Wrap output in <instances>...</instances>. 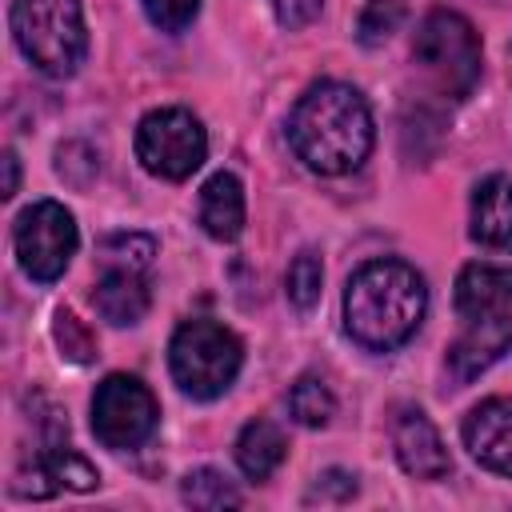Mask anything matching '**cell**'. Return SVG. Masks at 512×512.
<instances>
[{
  "mask_svg": "<svg viewBox=\"0 0 512 512\" xmlns=\"http://www.w3.org/2000/svg\"><path fill=\"white\" fill-rule=\"evenodd\" d=\"M12 36L44 76H72L88 52L80 0H12Z\"/></svg>",
  "mask_w": 512,
  "mask_h": 512,
  "instance_id": "obj_3",
  "label": "cell"
},
{
  "mask_svg": "<svg viewBox=\"0 0 512 512\" xmlns=\"http://www.w3.org/2000/svg\"><path fill=\"white\" fill-rule=\"evenodd\" d=\"M424 276L404 260H368L344 288V328L368 352L400 348L424 320Z\"/></svg>",
  "mask_w": 512,
  "mask_h": 512,
  "instance_id": "obj_2",
  "label": "cell"
},
{
  "mask_svg": "<svg viewBox=\"0 0 512 512\" xmlns=\"http://www.w3.org/2000/svg\"><path fill=\"white\" fill-rule=\"evenodd\" d=\"M52 336H56V348L64 360L72 364H88L96 356V336L84 328V320L72 312V308H56L52 316Z\"/></svg>",
  "mask_w": 512,
  "mask_h": 512,
  "instance_id": "obj_23",
  "label": "cell"
},
{
  "mask_svg": "<svg viewBox=\"0 0 512 512\" xmlns=\"http://www.w3.org/2000/svg\"><path fill=\"white\" fill-rule=\"evenodd\" d=\"M288 412L304 428H324L336 416V396L320 376H300L288 392Z\"/></svg>",
  "mask_w": 512,
  "mask_h": 512,
  "instance_id": "obj_18",
  "label": "cell"
},
{
  "mask_svg": "<svg viewBox=\"0 0 512 512\" xmlns=\"http://www.w3.org/2000/svg\"><path fill=\"white\" fill-rule=\"evenodd\" d=\"M20 188V160L12 148H4V196H16Z\"/></svg>",
  "mask_w": 512,
  "mask_h": 512,
  "instance_id": "obj_28",
  "label": "cell"
},
{
  "mask_svg": "<svg viewBox=\"0 0 512 512\" xmlns=\"http://www.w3.org/2000/svg\"><path fill=\"white\" fill-rule=\"evenodd\" d=\"M460 436L476 464H484L488 472L512 476V396H492L476 404L464 416Z\"/></svg>",
  "mask_w": 512,
  "mask_h": 512,
  "instance_id": "obj_10",
  "label": "cell"
},
{
  "mask_svg": "<svg viewBox=\"0 0 512 512\" xmlns=\"http://www.w3.org/2000/svg\"><path fill=\"white\" fill-rule=\"evenodd\" d=\"M56 172L64 176V184L88 188L96 180V172H100V160L84 140H68V144L56 148Z\"/></svg>",
  "mask_w": 512,
  "mask_h": 512,
  "instance_id": "obj_24",
  "label": "cell"
},
{
  "mask_svg": "<svg viewBox=\"0 0 512 512\" xmlns=\"http://www.w3.org/2000/svg\"><path fill=\"white\" fill-rule=\"evenodd\" d=\"M456 316H492L512 308V268L504 264H468L456 276Z\"/></svg>",
  "mask_w": 512,
  "mask_h": 512,
  "instance_id": "obj_13",
  "label": "cell"
},
{
  "mask_svg": "<svg viewBox=\"0 0 512 512\" xmlns=\"http://www.w3.org/2000/svg\"><path fill=\"white\" fill-rule=\"evenodd\" d=\"M200 228L228 244L244 232V184L232 172H212L200 188Z\"/></svg>",
  "mask_w": 512,
  "mask_h": 512,
  "instance_id": "obj_16",
  "label": "cell"
},
{
  "mask_svg": "<svg viewBox=\"0 0 512 512\" xmlns=\"http://www.w3.org/2000/svg\"><path fill=\"white\" fill-rule=\"evenodd\" d=\"M412 56L424 64V72L452 100H464L480 80V36L452 8H432L420 20L416 40H412Z\"/></svg>",
  "mask_w": 512,
  "mask_h": 512,
  "instance_id": "obj_5",
  "label": "cell"
},
{
  "mask_svg": "<svg viewBox=\"0 0 512 512\" xmlns=\"http://www.w3.org/2000/svg\"><path fill=\"white\" fill-rule=\"evenodd\" d=\"M156 420H160V408H156V396L136 380V376H124V372H112L96 384V396H92V432L104 448H140L152 432H156Z\"/></svg>",
  "mask_w": 512,
  "mask_h": 512,
  "instance_id": "obj_8",
  "label": "cell"
},
{
  "mask_svg": "<svg viewBox=\"0 0 512 512\" xmlns=\"http://www.w3.org/2000/svg\"><path fill=\"white\" fill-rule=\"evenodd\" d=\"M372 112L352 84L320 80L312 84L292 116H288V144L304 168L320 176H344L360 168L372 152Z\"/></svg>",
  "mask_w": 512,
  "mask_h": 512,
  "instance_id": "obj_1",
  "label": "cell"
},
{
  "mask_svg": "<svg viewBox=\"0 0 512 512\" xmlns=\"http://www.w3.org/2000/svg\"><path fill=\"white\" fill-rule=\"evenodd\" d=\"M512 348V308L460 320V336L448 344V372L456 384L476 380Z\"/></svg>",
  "mask_w": 512,
  "mask_h": 512,
  "instance_id": "obj_9",
  "label": "cell"
},
{
  "mask_svg": "<svg viewBox=\"0 0 512 512\" xmlns=\"http://www.w3.org/2000/svg\"><path fill=\"white\" fill-rule=\"evenodd\" d=\"M356 496V476L352 472H340V468H328L324 476H316L308 500H348Z\"/></svg>",
  "mask_w": 512,
  "mask_h": 512,
  "instance_id": "obj_27",
  "label": "cell"
},
{
  "mask_svg": "<svg viewBox=\"0 0 512 512\" xmlns=\"http://www.w3.org/2000/svg\"><path fill=\"white\" fill-rule=\"evenodd\" d=\"M140 4L160 32H184L200 12V0H140Z\"/></svg>",
  "mask_w": 512,
  "mask_h": 512,
  "instance_id": "obj_25",
  "label": "cell"
},
{
  "mask_svg": "<svg viewBox=\"0 0 512 512\" xmlns=\"http://www.w3.org/2000/svg\"><path fill=\"white\" fill-rule=\"evenodd\" d=\"M472 240L512 252V176H488L472 192Z\"/></svg>",
  "mask_w": 512,
  "mask_h": 512,
  "instance_id": "obj_14",
  "label": "cell"
},
{
  "mask_svg": "<svg viewBox=\"0 0 512 512\" xmlns=\"http://www.w3.org/2000/svg\"><path fill=\"white\" fill-rule=\"evenodd\" d=\"M268 8H272V16H276L280 28L296 32V28H304V24H312L320 16L324 0H268Z\"/></svg>",
  "mask_w": 512,
  "mask_h": 512,
  "instance_id": "obj_26",
  "label": "cell"
},
{
  "mask_svg": "<svg viewBox=\"0 0 512 512\" xmlns=\"http://www.w3.org/2000/svg\"><path fill=\"white\" fill-rule=\"evenodd\" d=\"M204 156V124L188 108H156L136 124V160L160 180H188Z\"/></svg>",
  "mask_w": 512,
  "mask_h": 512,
  "instance_id": "obj_6",
  "label": "cell"
},
{
  "mask_svg": "<svg viewBox=\"0 0 512 512\" xmlns=\"http://www.w3.org/2000/svg\"><path fill=\"white\" fill-rule=\"evenodd\" d=\"M392 448L408 476L416 480H444L452 468V456L436 432V424L420 408H400L392 420Z\"/></svg>",
  "mask_w": 512,
  "mask_h": 512,
  "instance_id": "obj_11",
  "label": "cell"
},
{
  "mask_svg": "<svg viewBox=\"0 0 512 512\" xmlns=\"http://www.w3.org/2000/svg\"><path fill=\"white\" fill-rule=\"evenodd\" d=\"M96 484H100V472L84 456L68 452L64 444H48V448H40L32 468H24L20 480H12V492L24 496V500H44V496H52L60 488L92 492Z\"/></svg>",
  "mask_w": 512,
  "mask_h": 512,
  "instance_id": "obj_12",
  "label": "cell"
},
{
  "mask_svg": "<svg viewBox=\"0 0 512 512\" xmlns=\"http://www.w3.org/2000/svg\"><path fill=\"white\" fill-rule=\"evenodd\" d=\"M92 304L96 312L116 324V328H128V324H140L148 304H152V292H148V280L144 272H128V268H104V276L96 280L92 288Z\"/></svg>",
  "mask_w": 512,
  "mask_h": 512,
  "instance_id": "obj_15",
  "label": "cell"
},
{
  "mask_svg": "<svg viewBox=\"0 0 512 512\" xmlns=\"http://www.w3.org/2000/svg\"><path fill=\"white\" fill-rule=\"evenodd\" d=\"M284 452H288V444H284L280 428L268 420H248L236 436V464L248 480H268L280 468Z\"/></svg>",
  "mask_w": 512,
  "mask_h": 512,
  "instance_id": "obj_17",
  "label": "cell"
},
{
  "mask_svg": "<svg viewBox=\"0 0 512 512\" xmlns=\"http://www.w3.org/2000/svg\"><path fill=\"white\" fill-rule=\"evenodd\" d=\"M320 288H324V264L312 248H300L288 264V276H284V292H288V304L296 312H308L316 308L320 300Z\"/></svg>",
  "mask_w": 512,
  "mask_h": 512,
  "instance_id": "obj_20",
  "label": "cell"
},
{
  "mask_svg": "<svg viewBox=\"0 0 512 512\" xmlns=\"http://www.w3.org/2000/svg\"><path fill=\"white\" fill-rule=\"evenodd\" d=\"M180 496H184V504L204 508V512L240 508V492H236V488L224 480V472H216V468H192V472L180 480Z\"/></svg>",
  "mask_w": 512,
  "mask_h": 512,
  "instance_id": "obj_19",
  "label": "cell"
},
{
  "mask_svg": "<svg viewBox=\"0 0 512 512\" xmlns=\"http://www.w3.org/2000/svg\"><path fill=\"white\" fill-rule=\"evenodd\" d=\"M404 20V0H368L356 16V40L364 48H380Z\"/></svg>",
  "mask_w": 512,
  "mask_h": 512,
  "instance_id": "obj_22",
  "label": "cell"
},
{
  "mask_svg": "<svg viewBox=\"0 0 512 512\" xmlns=\"http://www.w3.org/2000/svg\"><path fill=\"white\" fill-rule=\"evenodd\" d=\"M100 264L104 268H128V272H144L156 256V240L144 232H112L100 240Z\"/></svg>",
  "mask_w": 512,
  "mask_h": 512,
  "instance_id": "obj_21",
  "label": "cell"
},
{
  "mask_svg": "<svg viewBox=\"0 0 512 512\" xmlns=\"http://www.w3.org/2000/svg\"><path fill=\"white\" fill-rule=\"evenodd\" d=\"M244 364V344L232 328L216 320H184L172 332L168 344V368L184 396L192 400H216L232 388L236 372Z\"/></svg>",
  "mask_w": 512,
  "mask_h": 512,
  "instance_id": "obj_4",
  "label": "cell"
},
{
  "mask_svg": "<svg viewBox=\"0 0 512 512\" xmlns=\"http://www.w3.org/2000/svg\"><path fill=\"white\" fill-rule=\"evenodd\" d=\"M76 220L64 204L56 200H36L28 204L20 216H16V228H12V248H16V260L20 268L48 284L56 276H64V268L72 264L76 256Z\"/></svg>",
  "mask_w": 512,
  "mask_h": 512,
  "instance_id": "obj_7",
  "label": "cell"
}]
</instances>
